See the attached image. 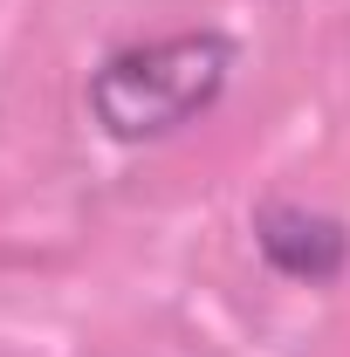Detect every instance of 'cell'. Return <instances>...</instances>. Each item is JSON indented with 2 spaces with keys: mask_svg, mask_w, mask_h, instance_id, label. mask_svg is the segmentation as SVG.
Instances as JSON below:
<instances>
[{
  "mask_svg": "<svg viewBox=\"0 0 350 357\" xmlns=\"http://www.w3.org/2000/svg\"><path fill=\"white\" fill-rule=\"evenodd\" d=\"M227 69H234V48L220 35H172V42L110 55L89 83V103L110 137L137 144V137H165L178 124H192L227 89Z\"/></svg>",
  "mask_w": 350,
  "mask_h": 357,
  "instance_id": "1",
  "label": "cell"
},
{
  "mask_svg": "<svg viewBox=\"0 0 350 357\" xmlns=\"http://www.w3.org/2000/svg\"><path fill=\"white\" fill-rule=\"evenodd\" d=\"M254 241H261V255L282 275H296V282H330L337 268H344L350 241L337 220H323V213H303V206H268L261 220H254Z\"/></svg>",
  "mask_w": 350,
  "mask_h": 357,
  "instance_id": "2",
  "label": "cell"
}]
</instances>
